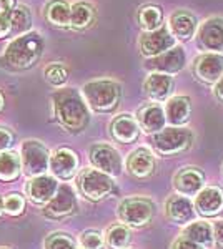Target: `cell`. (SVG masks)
<instances>
[{
	"label": "cell",
	"instance_id": "obj_41",
	"mask_svg": "<svg viewBox=\"0 0 223 249\" xmlns=\"http://www.w3.org/2000/svg\"><path fill=\"white\" fill-rule=\"evenodd\" d=\"M215 96L220 103H223V77L218 80L217 85H215Z\"/></svg>",
	"mask_w": 223,
	"mask_h": 249
},
{
	"label": "cell",
	"instance_id": "obj_11",
	"mask_svg": "<svg viewBox=\"0 0 223 249\" xmlns=\"http://www.w3.org/2000/svg\"><path fill=\"white\" fill-rule=\"evenodd\" d=\"M185 67V52L182 47H173L168 52L158 55V57L150 58L147 62V68L153 73H165L172 75L178 73Z\"/></svg>",
	"mask_w": 223,
	"mask_h": 249
},
{
	"label": "cell",
	"instance_id": "obj_7",
	"mask_svg": "<svg viewBox=\"0 0 223 249\" xmlns=\"http://www.w3.org/2000/svg\"><path fill=\"white\" fill-rule=\"evenodd\" d=\"M22 168L27 175L40 176V173L45 171L50 164V156H48L47 148L40 142L35 140H27L22 144Z\"/></svg>",
	"mask_w": 223,
	"mask_h": 249
},
{
	"label": "cell",
	"instance_id": "obj_2",
	"mask_svg": "<svg viewBox=\"0 0 223 249\" xmlns=\"http://www.w3.org/2000/svg\"><path fill=\"white\" fill-rule=\"evenodd\" d=\"M43 48V40L39 32H27L9 43L3 52V62L15 70H25L35 65Z\"/></svg>",
	"mask_w": 223,
	"mask_h": 249
},
{
	"label": "cell",
	"instance_id": "obj_5",
	"mask_svg": "<svg viewBox=\"0 0 223 249\" xmlns=\"http://www.w3.org/2000/svg\"><path fill=\"white\" fill-rule=\"evenodd\" d=\"M113 186H115V184H113L112 176L100 170L87 168V170H83L79 176L80 191H82V195L85 198L92 199V201H99V199L107 198L113 191Z\"/></svg>",
	"mask_w": 223,
	"mask_h": 249
},
{
	"label": "cell",
	"instance_id": "obj_4",
	"mask_svg": "<svg viewBox=\"0 0 223 249\" xmlns=\"http://www.w3.org/2000/svg\"><path fill=\"white\" fill-rule=\"evenodd\" d=\"M192 142H193V133L182 126L163 128L162 131L153 135L152 138V144L155 148V151L165 156L177 155L188 150L192 146Z\"/></svg>",
	"mask_w": 223,
	"mask_h": 249
},
{
	"label": "cell",
	"instance_id": "obj_27",
	"mask_svg": "<svg viewBox=\"0 0 223 249\" xmlns=\"http://www.w3.org/2000/svg\"><path fill=\"white\" fill-rule=\"evenodd\" d=\"M22 168V160L15 153L2 151L0 153V179L2 181H12L19 176Z\"/></svg>",
	"mask_w": 223,
	"mask_h": 249
},
{
	"label": "cell",
	"instance_id": "obj_16",
	"mask_svg": "<svg viewBox=\"0 0 223 249\" xmlns=\"http://www.w3.org/2000/svg\"><path fill=\"white\" fill-rule=\"evenodd\" d=\"M57 191H59V183H57L52 176H45V175L35 176V178L30 179L27 184L28 198L39 204L50 201L57 195Z\"/></svg>",
	"mask_w": 223,
	"mask_h": 249
},
{
	"label": "cell",
	"instance_id": "obj_17",
	"mask_svg": "<svg viewBox=\"0 0 223 249\" xmlns=\"http://www.w3.org/2000/svg\"><path fill=\"white\" fill-rule=\"evenodd\" d=\"M167 216L172 223L186 224L195 221V204L188 198L180 195H175L167 201Z\"/></svg>",
	"mask_w": 223,
	"mask_h": 249
},
{
	"label": "cell",
	"instance_id": "obj_35",
	"mask_svg": "<svg viewBox=\"0 0 223 249\" xmlns=\"http://www.w3.org/2000/svg\"><path fill=\"white\" fill-rule=\"evenodd\" d=\"M23 206H25L23 198L19 195H10L3 199V210H5V213H9V214H14V216L20 214V213L23 211Z\"/></svg>",
	"mask_w": 223,
	"mask_h": 249
},
{
	"label": "cell",
	"instance_id": "obj_3",
	"mask_svg": "<svg viewBox=\"0 0 223 249\" xmlns=\"http://www.w3.org/2000/svg\"><path fill=\"white\" fill-rule=\"evenodd\" d=\"M82 93L88 107L100 113H107L119 107L122 90L113 80H93L83 85Z\"/></svg>",
	"mask_w": 223,
	"mask_h": 249
},
{
	"label": "cell",
	"instance_id": "obj_23",
	"mask_svg": "<svg viewBox=\"0 0 223 249\" xmlns=\"http://www.w3.org/2000/svg\"><path fill=\"white\" fill-rule=\"evenodd\" d=\"M190 113H192V103L188 96H173L168 100L167 108H165L167 122L173 126L185 124L190 120Z\"/></svg>",
	"mask_w": 223,
	"mask_h": 249
},
{
	"label": "cell",
	"instance_id": "obj_1",
	"mask_svg": "<svg viewBox=\"0 0 223 249\" xmlns=\"http://www.w3.org/2000/svg\"><path fill=\"white\" fill-rule=\"evenodd\" d=\"M55 113L60 123L70 131H80L87 126L90 115L85 100L75 90H60L54 96Z\"/></svg>",
	"mask_w": 223,
	"mask_h": 249
},
{
	"label": "cell",
	"instance_id": "obj_20",
	"mask_svg": "<svg viewBox=\"0 0 223 249\" xmlns=\"http://www.w3.org/2000/svg\"><path fill=\"white\" fill-rule=\"evenodd\" d=\"M127 170L135 178H148L155 171V158L147 148H139L128 156Z\"/></svg>",
	"mask_w": 223,
	"mask_h": 249
},
{
	"label": "cell",
	"instance_id": "obj_38",
	"mask_svg": "<svg viewBox=\"0 0 223 249\" xmlns=\"http://www.w3.org/2000/svg\"><path fill=\"white\" fill-rule=\"evenodd\" d=\"M172 249H202L198 244H195V243H192L190 239H186V238H178L175 243H173V246H172Z\"/></svg>",
	"mask_w": 223,
	"mask_h": 249
},
{
	"label": "cell",
	"instance_id": "obj_9",
	"mask_svg": "<svg viewBox=\"0 0 223 249\" xmlns=\"http://www.w3.org/2000/svg\"><path fill=\"white\" fill-rule=\"evenodd\" d=\"M90 160L97 170L107 173L110 176L120 175L122 171V158L115 148L108 144H93L90 148Z\"/></svg>",
	"mask_w": 223,
	"mask_h": 249
},
{
	"label": "cell",
	"instance_id": "obj_10",
	"mask_svg": "<svg viewBox=\"0 0 223 249\" xmlns=\"http://www.w3.org/2000/svg\"><path fill=\"white\" fill-rule=\"evenodd\" d=\"M193 73L203 83H217L223 77V55L213 52L200 55L193 63Z\"/></svg>",
	"mask_w": 223,
	"mask_h": 249
},
{
	"label": "cell",
	"instance_id": "obj_14",
	"mask_svg": "<svg viewBox=\"0 0 223 249\" xmlns=\"http://www.w3.org/2000/svg\"><path fill=\"white\" fill-rule=\"evenodd\" d=\"M195 210L202 216H217L223 210V190L218 186H205L195 198Z\"/></svg>",
	"mask_w": 223,
	"mask_h": 249
},
{
	"label": "cell",
	"instance_id": "obj_6",
	"mask_svg": "<svg viewBox=\"0 0 223 249\" xmlns=\"http://www.w3.org/2000/svg\"><path fill=\"white\" fill-rule=\"evenodd\" d=\"M153 216V203L145 198L123 199L119 206V218L125 224L140 228L150 223Z\"/></svg>",
	"mask_w": 223,
	"mask_h": 249
},
{
	"label": "cell",
	"instance_id": "obj_31",
	"mask_svg": "<svg viewBox=\"0 0 223 249\" xmlns=\"http://www.w3.org/2000/svg\"><path fill=\"white\" fill-rule=\"evenodd\" d=\"M30 23H32V15L30 10L25 5H17L10 12V25H12V32L15 35L25 34L30 29Z\"/></svg>",
	"mask_w": 223,
	"mask_h": 249
},
{
	"label": "cell",
	"instance_id": "obj_19",
	"mask_svg": "<svg viewBox=\"0 0 223 249\" xmlns=\"http://www.w3.org/2000/svg\"><path fill=\"white\" fill-rule=\"evenodd\" d=\"M79 166V158L72 150L62 148L57 150L54 155L50 156V170L55 176L62 179H68L75 175V170Z\"/></svg>",
	"mask_w": 223,
	"mask_h": 249
},
{
	"label": "cell",
	"instance_id": "obj_30",
	"mask_svg": "<svg viewBox=\"0 0 223 249\" xmlns=\"http://www.w3.org/2000/svg\"><path fill=\"white\" fill-rule=\"evenodd\" d=\"M162 9L157 5H147L139 12V23L145 32H153L158 30V27L162 25Z\"/></svg>",
	"mask_w": 223,
	"mask_h": 249
},
{
	"label": "cell",
	"instance_id": "obj_40",
	"mask_svg": "<svg viewBox=\"0 0 223 249\" xmlns=\"http://www.w3.org/2000/svg\"><path fill=\"white\" fill-rule=\"evenodd\" d=\"M15 0H0V12H12L15 9Z\"/></svg>",
	"mask_w": 223,
	"mask_h": 249
},
{
	"label": "cell",
	"instance_id": "obj_43",
	"mask_svg": "<svg viewBox=\"0 0 223 249\" xmlns=\"http://www.w3.org/2000/svg\"><path fill=\"white\" fill-rule=\"evenodd\" d=\"M2 105H3V96L0 95V108H2Z\"/></svg>",
	"mask_w": 223,
	"mask_h": 249
},
{
	"label": "cell",
	"instance_id": "obj_21",
	"mask_svg": "<svg viewBox=\"0 0 223 249\" xmlns=\"http://www.w3.org/2000/svg\"><path fill=\"white\" fill-rule=\"evenodd\" d=\"M143 90L155 102L167 100L173 91V78L165 73H150L143 82Z\"/></svg>",
	"mask_w": 223,
	"mask_h": 249
},
{
	"label": "cell",
	"instance_id": "obj_34",
	"mask_svg": "<svg viewBox=\"0 0 223 249\" xmlns=\"http://www.w3.org/2000/svg\"><path fill=\"white\" fill-rule=\"evenodd\" d=\"M80 244L83 249H103L102 234L97 231H85L80 236Z\"/></svg>",
	"mask_w": 223,
	"mask_h": 249
},
{
	"label": "cell",
	"instance_id": "obj_13",
	"mask_svg": "<svg viewBox=\"0 0 223 249\" xmlns=\"http://www.w3.org/2000/svg\"><path fill=\"white\" fill-rule=\"evenodd\" d=\"M77 210V199L74 195V190L67 184L59 186V191L54 198L48 201L45 208V214L50 218H63L68 216L72 213H75Z\"/></svg>",
	"mask_w": 223,
	"mask_h": 249
},
{
	"label": "cell",
	"instance_id": "obj_37",
	"mask_svg": "<svg viewBox=\"0 0 223 249\" xmlns=\"http://www.w3.org/2000/svg\"><path fill=\"white\" fill-rule=\"evenodd\" d=\"M213 239L215 244L223 249V221H217L213 224Z\"/></svg>",
	"mask_w": 223,
	"mask_h": 249
},
{
	"label": "cell",
	"instance_id": "obj_26",
	"mask_svg": "<svg viewBox=\"0 0 223 249\" xmlns=\"http://www.w3.org/2000/svg\"><path fill=\"white\" fill-rule=\"evenodd\" d=\"M45 14L48 22H52L54 25H60V27L70 25L72 7L67 2H63V0H54V2L48 3Z\"/></svg>",
	"mask_w": 223,
	"mask_h": 249
},
{
	"label": "cell",
	"instance_id": "obj_22",
	"mask_svg": "<svg viewBox=\"0 0 223 249\" xmlns=\"http://www.w3.org/2000/svg\"><path fill=\"white\" fill-rule=\"evenodd\" d=\"M110 131L117 142L132 143L139 138L140 124L132 115H120L112 122Z\"/></svg>",
	"mask_w": 223,
	"mask_h": 249
},
{
	"label": "cell",
	"instance_id": "obj_32",
	"mask_svg": "<svg viewBox=\"0 0 223 249\" xmlns=\"http://www.w3.org/2000/svg\"><path fill=\"white\" fill-rule=\"evenodd\" d=\"M43 75H45L47 82L52 83V85H55V87L63 85L68 78L67 77V68L63 65H60V63H50V65L45 68Z\"/></svg>",
	"mask_w": 223,
	"mask_h": 249
},
{
	"label": "cell",
	"instance_id": "obj_39",
	"mask_svg": "<svg viewBox=\"0 0 223 249\" xmlns=\"http://www.w3.org/2000/svg\"><path fill=\"white\" fill-rule=\"evenodd\" d=\"M12 144V135L10 131H7L5 128H0V153L5 151Z\"/></svg>",
	"mask_w": 223,
	"mask_h": 249
},
{
	"label": "cell",
	"instance_id": "obj_15",
	"mask_svg": "<svg viewBox=\"0 0 223 249\" xmlns=\"http://www.w3.org/2000/svg\"><path fill=\"white\" fill-rule=\"evenodd\" d=\"M198 42L202 48L212 50L213 53L223 50V20L222 18H210L202 23L198 30Z\"/></svg>",
	"mask_w": 223,
	"mask_h": 249
},
{
	"label": "cell",
	"instance_id": "obj_36",
	"mask_svg": "<svg viewBox=\"0 0 223 249\" xmlns=\"http://www.w3.org/2000/svg\"><path fill=\"white\" fill-rule=\"evenodd\" d=\"M12 32L10 25V12H0V37Z\"/></svg>",
	"mask_w": 223,
	"mask_h": 249
},
{
	"label": "cell",
	"instance_id": "obj_33",
	"mask_svg": "<svg viewBox=\"0 0 223 249\" xmlns=\"http://www.w3.org/2000/svg\"><path fill=\"white\" fill-rule=\"evenodd\" d=\"M47 249H77L75 243L70 238H67V234H52L48 236L45 241Z\"/></svg>",
	"mask_w": 223,
	"mask_h": 249
},
{
	"label": "cell",
	"instance_id": "obj_18",
	"mask_svg": "<svg viewBox=\"0 0 223 249\" xmlns=\"http://www.w3.org/2000/svg\"><path fill=\"white\" fill-rule=\"evenodd\" d=\"M137 122H139L140 128L145 133H158V131H162L165 128L167 115H165L163 108L160 105L150 103V105H145L143 108H140Z\"/></svg>",
	"mask_w": 223,
	"mask_h": 249
},
{
	"label": "cell",
	"instance_id": "obj_28",
	"mask_svg": "<svg viewBox=\"0 0 223 249\" xmlns=\"http://www.w3.org/2000/svg\"><path fill=\"white\" fill-rule=\"evenodd\" d=\"M95 18V10L90 3L79 2L72 5V14H70V25L77 27V29H85L93 22Z\"/></svg>",
	"mask_w": 223,
	"mask_h": 249
},
{
	"label": "cell",
	"instance_id": "obj_42",
	"mask_svg": "<svg viewBox=\"0 0 223 249\" xmlns=\"http://www.w3.org/2000/svg\"><path fill=\"white\" fill-rule=\"evenodd\" d=\"M2 211H3V201L0 199V214H2Z\"/></svg>",
	"mask_w": 223,
	"mask_h": 249
},
{
	"label": "cell",
	"instance_id": "obj_8",
	"mask_svg": "<svg viewBox=\"0 0 223 249\" xmlns=\"http://www.w3.org/2000/svg\"><path fill=\"white\" fill-rule=\"evenodd\" d=\"M175 45L172 32L168 29H158L153 32H145L140 38V52L145 57H158V55L168 52Z\"/></svg>",
	"mask_w": 223,
	"mask_h": 249
},
{
	"label": "cell",
	"instance_id": "obj_29",
	"mask_svg": "<svg viewBox=\"0 0 223 249\" xmlns=\"http://www.w3.org/2000/svg\"><path fill=\"white\" fill-rule=\"evenodd\" d=\"M130 231L123 224H113L108 228L107 234H105V241H107L110 249H127L130 244Z\"/></svg>",
	"mask_w": 223,
	"mask_h": 249
},
{
	"label": "cell",
	"instance_id": "obj_24",
	"mask_svg": "<svg viewBox=\"0 0 223 249\" xmlns=\"http://www.w3.org/2000/svg\"><path fill=\"white\" fill-rule=\"evenodd\" d=\"M197 20L192 14L185 10H178L170 17V32L173 37L180 40H190L195 34Z\"/></svg>",
	"mask_w": 223,
	"mask_h": 249
},
{
	"label": "cell",
	"instance_id": "obj_12",
	"mask_svg": "<svg viewBox=\"0 0 223 249\" xmlns=\"http://www.w3.org/2000/svg\"><path fill=\"white\" fill-rule=\"evenodd\" d=\"M205 176L198 168L195 166H186L180 170L175 175L173 179V186L175 190L183 196H195L203 190Z\"/></svg>",
	"mask_w": 223,
	"mask_h": 249
},
{
	"label": "cell",
	"instance_id": "obj_25",
	"mask_svg": "<svg viewBox=\"0 0 223 249\" xmlns=\"http://www.w3.org/2000/svg\"><path fill=\"white\" fill-rule=\"evenodd\" d=\"M183 238L190 239L192 243L202 248H210L213 244V228L205 221H195L188 224L183 231Z\"/></svg>",
	"mask_w": 223,
	"mask_h": 249
}]
</instances>
